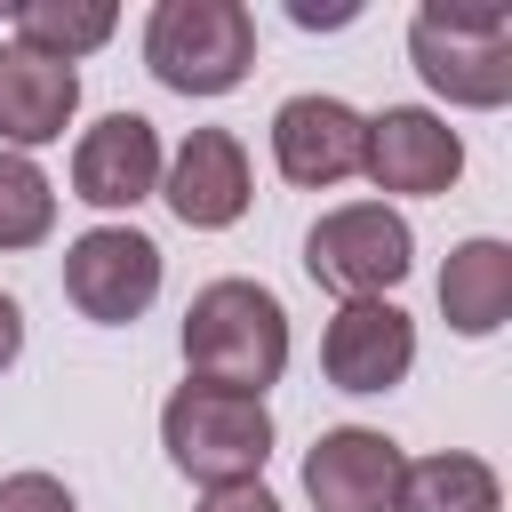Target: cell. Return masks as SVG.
I'll list each match as a JSON object with an SVG mask.
<instances>
[{"instance_id": "1", "label": "cell", "mask_w": 512, "mask_h": 512, "mask_svg": "<svg viewBox=\"0 0 512 512\" xmlns=\"http://www.w3.org/2000/svg\"><path fill=\"white\" fill-rule=\"evenodd\" d=\"M288 368V312L264 280H208L184 304V376L264 400Z\"/></svg>"}, {"instance_id": "2", "label": "cell", "mask_w": 512, "mask_h": 512, "mask_svg": "<svg viewBox=\"0 0 512 512\" xmlns=\"http://www.w3.org/2000/svg\"><path fill=\"white\" fill-rule=\"evenodd\" d=\"M408 56L432 96L496 112L512 96V8L496 0H424L408 16Z\"/></svg>"}, {"instance_id": "3", "label": "cell", "mask_w": 512, "mask_h": 512, "mask_svg": "<svg viewBox=\"0 0 512 512\" xmlns=\"http://www.w3.org/2000/svg\"><path fill=\"white\" fill-rule=\"evenodd\" d=\"M160 448L200 488L264 480V464H272V408L248 400V392H216V384H192L184 376L168 392V408H160Z\"/></svg>"}, {"instance_id": "4", "label": "cell", "mask_w": 512, "mask_h": 512, "mask_svg": "<svg viewBox=\"0 0 512 512\" xmlns=\"http://www.w3.org/2000/svg\"><path fill=\"white\" fill-rule=\"evenodd\" d=\"M144 72L176 96H232L256 72V16L240 0H160L144 16Z\"/></svg>"}, {"instance_id": "5", "label": "cell", "mask_w": 512, "mask_h": 512, "mask_svg": "<svg viewBox=\"0 0 512 512\" xmlns=\"http://www.w3.org/2000/svg\"><path fill=\"white\" fill-rule=\"evenodd\" d=\"M408 264H416V232H408V216L392 200H344L304 232V272L344 304L392 296L408 280Z\"/></svg>"}, {"instance_id": "6", "label": "cell", "mask_w": 512, "mask_h": 512, "mask_svg": "<svg viewBox=\"0 0 512 512\" xmlns=\"http://www.w3.org/2000/svg\"><path fill=\"white\" fill-rule=\"evenodd\" d=\"M64 296L80 320L96 328H128L152 312L160 296V240L136 232V224H88L72 248H64Z\"/></svg>"}, {"instance_id": "7", "label": "cell", "mask_w": 512, "mask_h": 512, "mask_svg": "<svg viewBox=\"0 0 512 512\" xmlns=\"http://www.w3.org/2000/svg\"><path fill=\"white\" fill-rule=\"evenodd\" d=\"M360 176H368L376 192L432 200V192H448V184L464 176V136H456L440 112H424V104H384V112H368V128H360Z\"/></svg>"}, {"instance_id": "8", "label": "cell", "mask_w": 512, "mask_h": 512, "mask_svg": "<svg viewBox=\"0 0 512 512\" xmlns=\"http://www.w3.org/2000/svg\"><path fill=\"white\" fill-rule=\"evenodd\" d=\"M160 200L176 208V224L192 232H224L248 216L256 176H248V144L232 128H192L168 160H160Z\"/></svg>"}, {"instance_id": "9", "label": "cell", "mask_w": 512, "mask_h": 512, "mask_svg": "<svg viewBox=\"0 0 512 512\" xmlns=\"http://www.w3.org/2000/svg\"><path fill=\"white\" fill-rule=\"evenodd\" d=\"M416 368V320L392 296H360L336 304V320L320 328V376L336 392H392Z\"/></svg>"}, {"instance_id": "10", "label": "cell", "mask_w": 512, "mask_h": 512, "mask_svg": "<svg viewBox=\"0 0 512 512\" xmlns=\"http://www.w3.org/2000/svg\"><path fill=\"white\" fill-rule=\"evenodd\" d=\"M160 160H168V152H160V128H152L144 112H104V120L80 128V144H72V200L120 216V208H136V200L160 192Z\"/></svg>"}, {"instance_id": "11", "label": "cell", "mask_w": 512, "mask_h": 512, "mask_svg": "<svg viewBox=\"0 0 512 512\" xmlns=\"http://www.w3.org/2000/svg\"><path fill=\"white\" fill-rule=\"evenodd\" d=\"M400 472H408V456H400L392 432H376V424H336V432H320L312 456H304V496H312L320 512H392Z\"/></svg>"}, {"instance_id": "12", "label": "cell", "mask_w": 512, "mask_h": 512, "mask_svg": "<svg viewBox=\"0 0 512 512\" xmlns=\"http://www.w3.org/2000/svg\"><path fill=\"white\" fill-rule=\"evenodd\" d=\"M360 128H368V112H352L344 96H288L272 112V168L296 192H328V184L360 176Z\"/></svg>"}, {"instance_id": "13", "label": "cell", "mask_w": 512, "mask_h": 512, "mask_svg": "<svg viewBox=\"0 0 512 512\" xmlns=\"http://www.w3.org/2000/svg\"><path fill=\"white\" fill-rule=\"evenodd\" d=\"M80 112V72L48 64L16 40H0V152H40L72 128Z\"/></svg>"}, {"instance_id": "14", "label": "cell", "mask_w": 512, "mask_h": 512, "mask_svg": "<svg viewBox=\"0 0 512 512\" xmlns=\"http://www.w3.org/2000/svg\"><path fill=\"white\" fill-rule=\"evenodd\" d=\"M440 312L456 336H496L512 320V248L504 240H456L440 264Z\"/></svg>"}, {"instance_id": "15", "label": "cell", "mask_w": 512, "mask_h": 512, "mask_svg": "<svg viewBox=\"0 0 512 512\" xmlns=\"http://www.w3.org/2000/svg\"><path fill=\"white\" fill-rule=\"evenodd\" d=\"M8 24H16V48L80 72V56H96V48L120 32V8H112V0H16Z\"/></svg>"}, {"instance_id": "16", "label": "cell", "mask_w": 512, "mask_h": 512, "mask_svg": "<svg viewBox=\"0 0 512 512\" xmlns=\"http://www.w3.org/2000/svg\"><path fill=\"white\" fill-rule=\"evenodd\" d=\"M392 512H504V480H496L488 456L440 448V456H416V464L400 472Z\"/></svg>"}, {"instance_id": "17", "label": "cell", "mask_w": 512, "mask_h": 512, "mask_svg": "<svg viewBox=\"0 0 512 512\" xmlns=\"http://www.w3.org/2000/svg\"><path fill=\"white\" fill-rule=\"evenodd\" d=\"M56 232V184L40 176L32 152H0V256L40 248Z\"/></svg>"}, {"instance_id": "18", "label": "cell", "mask_w": 512, "mask_h": 512, "mask_svg": "<svg viewBox=\"0 0 512 512\" xmlns=\"http://www.w3.org/2000/svg\"><path fill=\"white\" fill-rule=\"evenodd\" d=\"M0 512H80V504H72V488L56 472H8L0 480Z\"/></svg>"}, {"instance_id": "19", "label": "cell", "mask_w": 512, "mask_h": 512, "mask_svg": "<svg viewBox=\"0 0 512 512\" xmlns=\"http://www.w3.org/2000/svg\"><path fill=\"white\" fill-rule=\"evenodd\" d=\"M192 512H280V496H272L264 480H240V488H208Z\"/></svg>"}, {"instance_id": "20", "label": "cell", "mask_w": 512, "mask_h": 512, "mask_svg": "<svg viewBox=\"0 0 512 512\" xmlns=\"http://www.w3.org/2000/svg\"><path fill=\"white\" fill-rule=\"evenodd\" d=\"M288 16H296L304 32H336V24H352L360 8H352V0H336V8H320V0H288Z\"/></svg>"}, {"instance_id": "21", "label": "cell", "mask_w": 512, "mask_h": 512, "mask_svg": "<svg viewBox=\"0 0 512 512\" xmlns=\"http://www.w3.org/2000/svg\"><path fill=\"white\" fill-rule=\"evenodd\" d=\"M16 352H24V312L16 296H0V368H16Z\"/></svg>"}]
</instances>
